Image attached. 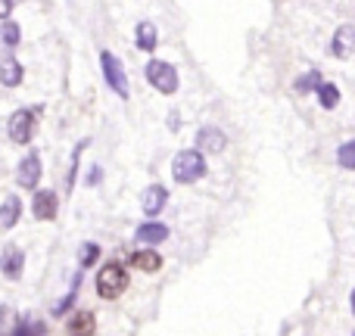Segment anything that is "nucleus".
Instances as JSON below:
<instances>
[{
  "label": "nucleus",
  "instance_id": "obj_17",
  "mask_svg": "<svg viewBox=\"0 0 355 336\" xmlns=\"http://www.w3.org/2000/svg\"><path fill=\"white\" fill-rule=\"evenodd\" d=\"M315 94H318V103L324 106V109H337L340 106V87L334 85V81H321Z\"/></svg>",
  "mask_w": 355,
  "mask_h": 336
},
{
  "label": "nucleus",
  "instance_id": "obj_12",
  "mask_svg": "<svg viewBox=\"0 0 355 336\" xmlns=\"http://www.w3.org/2000/svg\"><path fill=\"white\" fill-rule=\"evenodd\" d=\"M131 268H137V271H147V274H156V271L162 268V256L150 246V249H137V252H131Z\"/></svg>",
  "mask_w": 355,
  "mask_h": 336
},
{
  "label": "nucleus",
  "instance_id": "obj_10",
  "mask_svg": "<svg viewBox=\"0 0 355 336\" xmlns=\"http://www.w3.org/2000/svg\"><path fill=\"white\" fill-rule=\"evenodd\" d=\"M25 268V252L19 246H6L3 256H0V271H3L6 281H19Z\"/></svg>",
  "mask_w": 355,
  "mask_h": 336
},
{
  "label": "nucleus",
  "instance_id": "obj_5",
  "mask_svg": "<svg viewBox=\"0 0 355 336\" xmlns=\"http://www.w3.org/2000/svg\"><path fill=\"white\" fill-rule=\"evenodd\" d=\"M10 141L12 143H28L37 131V112L35 109H16L10 116Z\"/></svg>",
  "mask_w": 355,
  "mask_h": 336
},
{
  "label": "nucleus",
  "instance_id": "obj_22",
  "mask_svg": "<svg viewBox=\"0 0 355 336\" xmlns=\"http://www.w3.org/2000/svg\"><path fill=\"white\" fill-rule=\"evenodd\" d=\"M85 147H87V141H81L78 147L72 150V171H69V177H66V187L69 190L75 187V175H78V162H81V153H85Z\"/></svg>",
  "mask_w": 355,
  "mask_h": 336
},
{
  "label": "nucleus",
  "instance_id": "obj_11",
  "mask_svg": "<svg viewBox=\"0 0 355 336\" xmlns=\"http://www.w3.org/2000/svg\"><path fill=\"white\" fill-rule=\"evenodd\" d=\"M196 147H200L202 153H221V150L227 147V137H225V131L206 125V128L196 131Z\"/></svg>",
  "mask_w": 355,
  "mask_h": 336
},
{
  "label": "nucleus",
  "instance_id": "obj_9",
  "mask_svg": "<svg viewBox=\"0 0 355 336\" xmlns=\"http://www.w3.org/2000/svg\"><path fill=\"white\" fill-rule=\"evenodd\" d=\"M166 202H168V190L162 187V184L147 187V190H144V196H141V209H144V215H147V218H156V215L166 209Z\"/></svg>",
  "mask_w": 355,
  "mask_h": 336
},
{
  "label": "nucleus",
  "instance_id": "obj_26",
  "mask_svg": "<svg viewBox=\"0 0 355 336\" xmlns=\"http://www.w3.org/2000/svg\"><path fill=\"white\" fill-rule=\"evenodd\" d=\"M87 184H91V187H94V184H100V168H91V175H87Z\"/></svg>",
  "mask_w": 355,
  "mask_h": 336
},
{
  "label": "nucleus",
  "instance_id": "obj_8",
  "mask_svg": "<svg viewBox=\"0 0 355 336\" xmlns=\"http://www.w3.org/2000/svg\"><path fill=\"white\" fill-rule=\"evenodd\" d=\"M331 53L337 56V60H349L355 53V25L352 22L337 28V35H334V41H331Z\"/></svg>",
  "mask_w": 355,
  "mask_h": 336
},
{
  "label": "nucleus",
  "instance_id": "obj_15",
  "mask_svg": "<svg viewBox=\"0 0 355 336\" xmlns=\"http://www.w3.org/2000/svg\"><path fill=\"white\" fill-rule=\"evenodd\" d=\"M25 78L22 66H19V60H12V56H6V60H0V85L3 87H19Z\"/></svg>",
  "mask_w": 355,
  "mask_h": 336
},
{
  "label": "nucleus",
  "instance_id": "obj_6",
  "mask_svg": "<svg viewBox=\"0 0 355 336\" xmlns=\"http://www.w3.org/2000/svg\"><path fill=\"white\" fill-rule=\"evenodd\" d=\"M41 175H44L41 156H37L35 150H31V153L25 156L22 162H19V168H16V181H19V187L35 190V187H37V181H41Z\"/></svg>",
  "mask_w": 355,
  "mask_h": 336
},
{
  "label": "nucleus",
  "instance_id": "obj_13",
  "mask_svg": "<svg viewBox=\"0 0 355 336\" xmlns=\"http://www.w3.org/2000/svg\"><path fill=\"white\" fill-rule=\"evenodd\" d=\"M137 243L141 246H159L162 240H168V227L159 224V221H147V224L137 227Z\"/></svg>",
  "mask_w": 355,
  "mask_h": 336
},
{
  "label": "nucleus",
  "instance_id": "obj_16",
  "mask_svg": "<svg viewBox=\"0 0 355 336\" xmlns=\"http://www.w3.org/2000/svg\"><path fill=\"white\" fill-rule=\"evenodd\" d=\"M135 44H137V50H144V53H153L156 44H159V35H156V25H153V22H137Z\"/></svg>",
  "mask_w": 355,
  "mask_h": 336
},
{
  "label": "nucleus",
  "instance_id": "obj_19",
  "mask_svg": "<svg viewBox=\"0 0 355 336\" xmlns=\"http://www.w3.org/2000/svg\"><path fill=\"white\" fill-rule=\"evenodd\" d=\"M318 85H321V72H306L293 81V91L296 94H312V91H318Z\"/></svg>",
  "mask_w": 355,
  "mask_h": 336
},
{
  "label": "nucleus",
  "instance_id": "obj_18",
  "mask_svg": "<svg viewBox=\"0 0 355 336\" xmlns=\"http://www.w3.org/2000/svg\"><path fill=\"white\" fill-rule=\"evenodd\" d=\"M69 333H94V315L91 312H75L72 321L66 324Z\"/></svg>",
  "mask_w": 355,
  "mask_h": 336
},
{
  "label": "nucleus",
  "instance_id": "obj_21",
  "mask_svg": "<svg viewBox=\"0 0 355 336\" xmlns=\"http://www.w3.org/2000/svg\"><path fill=\"white\" fill-rule=\"evenodd\" d=\"M337 162H340V166H343L346 171H355V141L340 143V150H337Z\"/></svg>",
  "mask_w": 355,
  "mask_h": 336
},
{
  "label": "nucleus",
  "instance_id": "obj_4",
  "mask_svg": "<svg viewBox=\"0 0 355 336\" xmlns=\"http://www.w3.org/2000/svg\"><path fill=\"white\" fill-rule=\"evenodd\" d=\"M144 72H147V81H150V85H153L159 94H178V72H175L172 62H166V60H150Z\"/></svg>",
  "mask_w": 355,
  "mask_h": 336
},
{
  "label": "nucleus",
  "instance_id": "obj_23",
  "mask_svg": "<svg viewBox=\"0 0 355 336\" xmlns=\"http://www.w3.org/2000/svg\"><path fill=\"white\" fill-rule=\"evenodd\" d=\"M97 258H100V246L97 243H85V246H81V268L97 265Z\"/></svg>",
  "mask_w": 355,
  "mask_h": 336
},
{
  "label": "nucleus",
  "instance_id": "obj_7",
  "mask_svg": "<svg viewBox=\"0 0 355 336\" xmlns=\"http://www.w3.org/2000/svg\"><path fill=\"white\" fill-rule=\"evenodd\" d=\"M56 212H60V200H56L53 190H35V196H31V215L37 221H53Z\"/></svg>",
  "mask_w": 355,
  "mask_h": 336
},
{
  "label": "nucleus",
  "instance_id": "obj_24",
  "mask_svg": "<svg viewBox=\"0 0 355 336\" xmlns=\"http://www.w3.org/2000/svg\"><path fill=\"white\" fill-rule=\"evenodd\" d=\"M10 12H12V0H0V22L10 19Z\"/></svg>",
  "mask_w": 355,
  "mask_h": 336
},
{
  "label": "nucleus",
  "instance_id": "obj_25",
  "mask_svg": "<svg viewBox=\"0 0 355 336\" xmlns=\"http://www.w3.org/2000/svg\"><path fill=\"white\" fill-rule=\"evenodd\" d=\"M181 128V116L178 112H168V131H178Z\"/></svg>",
  "mask_w": 355,
  "mask_h": 336
},
{
  "label": "nucleus",
  "instance_id": "obj_14",
  "mask_svg": "<svg viewBox=\"0 0 355 336\" xmlns=\"http://www.w3.org/2000/svg\"><path fill=\"white\" fill-rule=\"evenodd\" d=\"M19 215H22V200L19 196H3V202H0V231H10V227H16Z\"/></svg>",
  "mask_w": 355,
  "mask_h": 336
},
{
  "label": "nucleus",
  "instance_id": "obj_2",
  "mask_svg": "<svg viewBox=\"0 0 355 336\" xmlns=\"http://www.w3.org/2000/svg\"><path fill=\"white\" fill-rule=\"evenodd\" d=\"M206 175V159L200 150H184L172 159V177L178 184H193Z\"/></svg>",
  "mask_w": 355,
  "mask_h": 336
},
{
  "label": "nucleus",
  "instance_id": "obj_20",
  "mask_svg": "<svg viewBox=\"0 0 355 336\" xmlns=\"http://www.w3.org/2000/svg\"><path fill=\"white\" fill-rule=\"evenodd\" d=\"M19 37H22L19 25L10 22V19H3V25H0V41H3L6 47H19Z\"/></svg>",
  "mask_w": 355,
  "mask_h": 336
},
{
  "label": "nucleus",
  "instance_id": "obj_1",
  "mask_svg": "<svg viewBox=\"0 0 355 336\" xmlns=\"http://www.w3.org/2000/svg\"><path fill=\"white\" fill-rule=\"evenodd\" d=\"M128 287V271L122 268L119 262H110L97 271V293L100 299H119Z\"/></svg>",
  "mask_w": 355,
  "mask_h": 336
},
{
  "label": "nucleus",
  "instance_id": "obj_3",
  "mask_svg": "<svg viewBox=\"0 0 355 336\" xmlns=\"http://www.w3.org/2000/svg\"><path fill=\"white\" fill-rule=\"evenodd\" d=\"M100 66H103V78H106V85H110L122 100H128L131 87H128V72H125L122 60H119L116 53H110V50H103V53H100Z\"/></svg>",
  "mask_w": 355,
  "mask_h": 336
},
{
  "label": "nucleus",
  "instance_id": "obj_27",
  "mask_svg": "<svg viewBox=\"0 0 355 336\" xmlns=\"http://www.w3.org/2000/svg\"><path fill=\"white\" fill-rule=\"evenodd\" d=\"M349 306H352V315H355V287H352V296H349Z\"/></svg>",
  "mask_w": 355,
  "mask_h": 336
}]
</instances>
